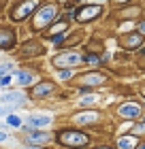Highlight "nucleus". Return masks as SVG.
<instances>
[{
    "label": "nucleus",
    "mask_w": 145,
    "mask_h": 149,
    "mask_svg": "<svg viewBox=\"0 0 145 149\" xmlns=\"http://www.w3.org/2000/svg\"><path fill=\"white\" fill-rule=\"evenodd\" d=\"M58 139H60V143H64V145H85V143H88V136H85V134L71 132V130L60 132Z\"/></svg>",
    "instance_id": "1"
},
{
    "label": "nucleus",
    "mask_w": 145,
    "mask_h": 149,
    "mask_svg": "<svg viewBox=\"0 0 145 149\" xmlns=\"http://www.w3.org/2000/svg\"><path fill=\"white\" fill-rule=\"evenodd\" d=\"M53 17H56V6H53V4H47L45 9L36 15V19H34V26H36V28H43V26H47Z\"/></svg>",
    "instance_id": "2"
},
{
    "label": "nucleus",
    "mask_w": 145,
    "mask_h": 149,
    "mask_svg": "<svg viewBox=\"0 0 145 149\" xmlns=\"http://www.w3.org/2000/svg\"><path fill=\"white\" fill-rule=\"evenodd\" d=\"M81 60L83 58H81L79 53H62V56H58L53 60V64L56 66H77Z\"/></svg>",
    "instance_id": "3"
},
{
    "label": "nucleus",
    "mask_w": 145,
    "mask_h": 149,
    "mask_svg": "<svg viewBox=\"0 0 145 149\" xmlns=\"http://www.w3.org/2000/svg\"><path fill=\"white\" fill-rule=\"evenodd\" d=\"M120 115H122V117H126V119H134V117H139V115H141V109L137 104H122L120 107Z\"/></svg>",
    "instance_id": "4"
},
{
    "label": "nucleus",
    "mask_w": 145,
    "mask_h": 149,
    "mask_svg": "<svg viewBox=\"0 0 145 149\" xmlns=\"http://www.w3.org/2000/svg\"><path fill=\"white\" fill-rule=\"evenodd\" d=\"M24 94L22 92H11V94H6L4 96V102L6 104H11V109H15V107H22L24 104Z\"/></svg>",
    "instance_id": "5"
},
{
    "label": "nucleus",
    "mask_w": 145,
    "mask_h": 149,
    "mask_svg": "<svg viewBox=\"0 0 145 149\" xmlns=\"http://www.w3.org/2000/svg\"><path fill=\"white\" fill-rule=\"evenodd\" d=\"M98 13H100V6H85V9H81L77 13V19H79V22H88V19L96 17Z\"/></svg>",
    "instance_id": "6"
},
{
    "label": "nucleus",
    "mask_w": 145,
    "mask_h": 149,
    "mask_svg": "<svg viewBox=\"0 0 145 149\" xmlns=\"http://www.w3.org/2000/svg\"><path fill=\"white\" fill-rule=\"evenodd\" d=\"M51 124V117L49 115H30L28 117V126H49Z\"/></svg>",
    "instance_id": "7"
},
{
    "label": "nucleus",
    "mask_w": 145,
    "mask_h": 149,
    "mask_svg": "<svg viewBox=\"0 0 145 149\" xmlns=\"http://www.w3.org/2000/svg\"><path fill=\"white\" fill-rule=\"evenodd\" d=\"M13 40H15V36H13L11 30H0V49H9Z\"/></svg>",
    "instance_id": "8"
},
{
    "label": "nucleus",
    "mask_w": 145,
    "mask_h": 149,
    "mask_svg": "<svg viewBox=\"0 0 145 149\" xmlns=\"http://www.w3.org/2000/svg\"><path fill=\"white\" fill-rule=\"evenodd\" d=\"M34 6H36V0H30V2H26L24 6H19V9L15 11V19H22L24 15H28V13L34 9Z\"/></svg>",
    "instance_id": "9"
},
{
    "label": "nucleus",
    "mask_w": 145,
    "mask_h": 149,
    "mask_svg": "<svg viewBox=\"0 0 145 149\" xmlns=\"http://www.w3.org/2000/svg\"><path fill=\"white\" fill-rule=\"evenodd\" d=\"M28 141L30 143H47L49 134L47 132H28Z\"/></svg>",
    "instance_id": "10"
},
{
    "label": "nucleus",
    "mask_w": 145,
    "mask_h": 149,
    "mask_svg": "<svg viewBox=\"0 0 145 149\" xmlns=\"http://www.w3.org/2000/svg\"><path fill=\"white\" fill-rule=\"evenodd\" d=\"M134 145H137L134 136H122L120 141H117V147H120V149H132Z\"/></svg>",
    "instance_id": "11"
},
{
    "label": "nucleus",
    "mask_w": 145,
    "mask_h": 149,
    "mask_svg": "<svg viewBox=\"0 0 145 149\" xmlns=\"http://www.w3.org/2000/svg\"><path fill=\"white\" fill-rule=\"evenodd\" d=\"M96 119H98V113H94V111H88V113L77 115V121H79V124H90V121H96Z\"/></svg>",
    "instance_id": "12"
},
{
    "label": "nucleus",
    "mask_w": 145,
    "mask_h": 149,
    "mask_svg": "<svg viewBox=\"0 0 145 149\" xmlns=\"http://www.w3.org/2000/svg\"><path fill=\"white\" fill-rule=\"evenodd\" d=\"M102 81H105V77H102V74H85L83 77V83L85 85H98V83H102Z\"/></svg>",
    "instance_id": "13"
},
{
    "label": "nucleus",
    "mask_w": 145,
    "mask_h": 149,
    "mask_svg": "<svg viewBox=\"0 0 145 149\" xmlns=\"http://www.w3.org/2000/svg\"><path fill=\"white\" fill-rule=\"evenodd\" d=\"M17 83L19 85H30L32 83V74L28 70H19L17 72Z\"/></svg>",
    "instance_id": "14"
},
{
    "label": "nucleus",
    "mask_w": 145,
    "mask_h": 149,
    "mask_svg": "<svg viewBox=\"0 0 145 149\" xmlns=\"http://www.w3.org/2000/svg\"><path fill=\"white\" fill-rule=\"evenodd\" d=\"M51 90H53V85H51V83H43V85H39L36 90H34V98L43 96V94H49Z\"/></svg>",
    "instance_id": "15"
},
{
    "label": "nucleus",
    "mask_w": 145,
    "mask_h": 149,
    "mask_svg": "<svg viewBox=\"0 0 145 149\" xmlns=\"http://www.w3.org/2000/svg\"><path fill=\"white\" fill-rule=\"evenodd\" d=\"M126 45H128V47H137V45H141V36H128V38H126Z\"/></svg>",
    "instance_id": "16"
},
{
    "label": "nucleus",
    "mask_w": 145,
    "mask_h": 149,
    "mask_svg": "<svg viewBox=\"0 0 145 149\" xmlns=\"http://www.w3.org/2000/svg\"><path fill=\"white\" fill-rule=\"evenodd\" d=\"M6 124H9V126H19V124H22V121H19V117H15V115H9V119H6Z\"/></svg>",
    "instance_id": "17"
},
{
    "label": "nucleus",
    "mask_w": 145,
    "mask_h": 149,
    "mask_svg": "<svg viewBox=\"0 0 145 149\" xmlns=\"http://www.w3.org/2000/svg\"><path fill=\"white\" fill-rule=\"evenodd\" d=\"M11 70H13V66H11V64H4V66H0V77H2L4 72H11Z\"/></svg>",
    "instance_id": "18"
},
{
    "label": "nucleus",
    "mask_w": 145,
    "mask_h": 149,
    "mask_svg": "<svg viewBox=\"0 0 145 149\" xmlns=\"http://www.w3.org/2000/svg\"><path fill=\"white\" fill-rule=\"evenodd\" d=\"M94 100H96V96H83V98H81V102H83V104H90V102H94Z\"/></svg>",
    "instance_id": "19"
},
{
    "label": "nucleus",
    "mask_w": 145,
    "mask_h": 149,
    "mask_svg": "<svg viewBox=\"0 0 145 149\" xmlns=\"http://www.w3.org/2000/svg\"><path fill=\"white\" fill-rule=\"evenodd\" d=\"M71 77V70H60V79H68Z\"/></svg>",
    "instance_id": "20"
},
{
    "label": "nucleus",
    "mask_w": 145,
    "mask_h": 149,
    "mask_svg": "<svg viewBox=\"0 0 145 149\" xmlns=\"http://www.w3.org/2000/svg\"><path fill=\"white\" fill-rule=\"evenodd\" d=\"M11 83V77H2L0 79V85H9Z\"/></svg>",
    "instance_id": "21"
},
{
    "label": "nucleus",
    "mask_w": 145,
    "mask_h": 149,
    "mask_svg": "<svg viewBox=\"0 0 145 149\" xmlns=\"http://www.w3.org/2000/svg\"><path fill=\"white\" fill-rule=\"evenodd\" d=\"M134 132H139V134H141V132H145V124H139V126L134 128Z\"/></svg>",
    "instance_id": "22"
},
{
    "label": "nucleus",
    "mask_w": 145,
    "mask_h": 149,
    "mask_svg": "<svg viewBox=\"0 0 145 149\" xmlns=\"http://www.w3.org/2000/svg\"><path fill=\"white\" fill-rule=\"evenodd\" d=\"M85 60H88V62H92V64H94V62H96V64H98V58H96V56H88Z\"/></svg>",
    "instance_id": "23"
},
{
    "label": "nucleus",
    "mask_w": 145,
    "mask_h": 149,
    "mask_svg": "<svg viewBox=\"0 0 145 149\" xmlns=\"http://www.w3.org/2000/svg\"><path fill=\"white\" fill-rule=\"evenodd\" d=\"M139 30H141V34H145V24H141V26H139Z\"/></svg>",
    "instance_id": "24"
},
{
    "label": "nucleus",
    "mask_w": 145,
    "mask_h": 149,
    "mask_svg": "<svg viewBox=\"0 0 145 149\" xmlns=\"http://www.w3.org/2000/svg\"><path fill=\"white\" fill-rule=\"evenodd\" d=\"M4 139H6V134H4V132H0V141H4Z\"/></svg>",
    "instance_id": "25"
},
{
    "label": "nucleus",
    "mask_w": 145,
    "mask_h": 149,
    "mask_svg": "<svg viewBox=\"0 0 145 149\" xmlns=\"http://www.w3.org/2000/svg\"><path fill=\"white\" fill-rule=\"evenodd\" d=\"M139 149H145V143H143V145H139Z\"/></svg>",
    "instance_id": "26"
},
{
    "label": "nucleus",
    "mask_w": 145,
    "mask_h": 149,
    "mask_svg": "<svg viewBox=\"0 0 145 149\" xmlns=\"http://www.w3.org/2000/svg\"><path fill=\"white\" fill-rule=\"evenodd\" d=\"M30 149H39V147H30Z\"/></svg>",
    "instance_id": "27"
},
{
    "label": "nucleus",
    "mask_w": 145,
    "mask_h": 149,
    "mask_svg": "<svg viewBox=\"0 0 145 149\" xmlns=\"http://www.w3.org/2000/svg\"><path fill=\"white\" fill-rule=\"evenodd\" d=\"M100 149H107V147H100Z\"/></svg>",
    "instance_id": "28"
},
{
    "label": "nucleus",
    "mask_w": 145,
    "mask_h": 149,
    "mask_svg": "<svg viewBox=\"0 0 145 149\" xmlns=\"http://www.w3.org/2000/svg\"><path fill=\"white\" fill-rule=\"evenodd\" d=\"M98 2H102V0H98Z\"/></svg>",
    "instance_id": "29"
},
{
    "label": "nucleus",
    "mask_w": 145,
    "mask_h": 149,
    "mask_svg": "<svg viewBox=\"0 0 145 149\" xmlns=\"http://www.w3.org/2000/svg\"><path fill=\"white\" fill-rule=\"evenodd\" d=\"M120 2H124V0H120Z\"/></svg>",
    "instance_id": "30"
}]
</instances>
